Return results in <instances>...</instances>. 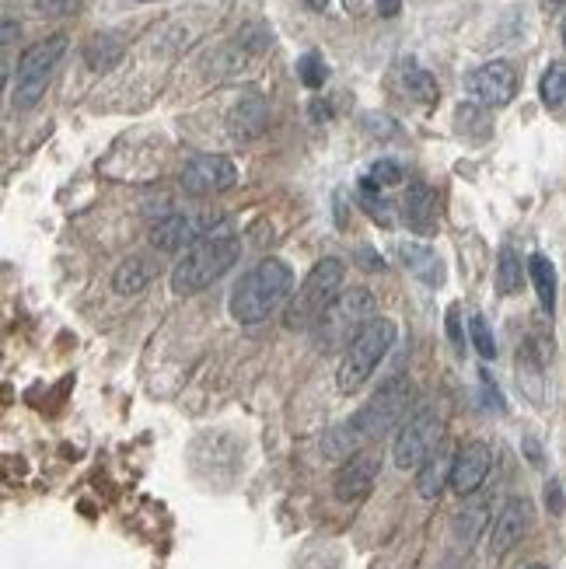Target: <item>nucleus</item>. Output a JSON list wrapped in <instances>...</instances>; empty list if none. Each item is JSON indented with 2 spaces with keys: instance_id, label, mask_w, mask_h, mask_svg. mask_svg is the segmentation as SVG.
Returning a JSON list of instances; mask_svg holds the SVG:
<instances>
[{
  "instance_id": "obj_1",
  "label": "nucleus",
  "mask_w": 566,
  "mask_h": 569,
  "mask_svg": "<svg viewBox=\"0 0 566 569\" xmlns=\"http://www.w3.org/2000/svg\"><path fill=\"white\" fill-rule=\"evenodd\" d=\"M290 287H294V273L287 262L280 259H263L256 269L242 276L231 290V318L238 325H256L266 322L283 304H290Z\"/></svg>"
},
{
  "instance_id": "obj_2",
  "label": "nucleus",
  "mask_w": 566,
  "mask_h": 569,
  "mask_svg": "<svg viewBox=\"0 0 566 569\" xmlns=\"http://www.w3.org/2000/svg\"><path fill=\"white\" fill-rule=\"evenodd\" d=\"M238 255H242V241L231 234L228 220H224L214 234H207L200 245H193L179 259V266L172 269V294L193 297L200 294V290H207L210 283L221 280V276L235 266Z\"/></svg>"
},
{
  "instance_id": "obj_3",
  "label": "nucleus",
  "mask_w": 566,
  "mask_h": 569,
  "mask_svg": "<svg viewBox=\"0 0 566 569\" xmlns=\"http://www.w3.org/2000/svg\"><path fill=\"white\" fill-rule=\"evenodd\" d=\"M343 262L339 259H318L311 266V273L304 276L301 290L290 297L287 311H283V325L290 332H308L322 322L325 315L332 311V304L339 301V290H343Z\"/></svg>"
},
{
  "instance_id": "obj_4",
  "label": "nucleus",
  "mask_w": 566,
  "mask_h": 569,
  "mask_svg": "<svg viewBox=\"0 0 566 569\" xmlns=\"http://www.w3.org/2000/svg\"><path fill=\"white\" fill-rule=\"evenodd\" d=\"M395 336H399V332H395L392 318H371V322L360 325V332L353 336V343L346 346L343 360H339L336 381H339V391H343V395H353L360 384L378 371V364L395 346Z\"/></svg>"
},
{
  "instance_id": "obj_5",
  "label": "nucleus",
  "mask_w": 566,
  "mask_h": 569,
  "mask_svg": "<svg viewBox=\"0 0 566 569\" xmlns=\"http://www.w3.org/2000/svg\"><path fill=\"white\" fill-rule=\"evenodd\" d=\"M409 405H413V384L406 378H392L388 384H381L350 419V433L357 437V444H367V440H378L385 433H392L399 423L409 419Z\"/></svg>"
},
{
  "instance_id": "obj_6",
  "label": "nucleus",
  "mask_w": 566,
  "mask_h": 569,
  "mask_svg": "<svg viewBox=\"0 0 566 569\" xmlns=\"http://www.w3.org/2000/svg\"><path fill=\"white\" fill-rule=\"evenodd\" d=\"M67 53V35L56 32L49 39L35 42L21 53L18 60V74H14V109H32L42 95H46V84L53 77L56 63Z\"/></svg>"
},
{
  "instance_id": "obj_7",
  "label": "nucleus",
  "mask_w": 566,
  "mask_h": 569,
  "mask_svg": "<svg viewBox=\"0 0 566 569\" xmlns=\"http://www.w3.org/2000/svg\"><path fill=\"white\" fill-rule=\"evenodd\" d=\"M444 444V419L434 405H420V409L409 412V419L402 423L399 437L392 444V458L402 472H413L420 468L437 447Z\"/></svg>"
},
{
  "instance_id": "obj_8",
  "label": "nucleus",
  "mask_w": 566,
  "mask_h": 569,
  "mask_svg": "<svg viewBox=\"0 0 566 569\" xmlns=\"http://www.w3.org/2000/svg\"><path fill=\"white\" fill-rule=\"evenodd\" d=\"M224 220L221 217H200V213H168L165 220L151 227V245L158 252H182V248L200 245L207 234H214Z\"/></svg>"
},
{
  "instance_id": "obj_9",
  "label": "nucleus",
  "mask_w": 566,
  "mask_h": 569,
  "mask_svg": "<svg viewBox=\"0 0 566 569\" xmlns=\"http://www.w3.org/2000/svg\"><path fill=\"white\" fill-rule=\"evenodd\" d=\"M238 182V168L231 165L228 158L221 154H196L179 175V186L186 196H196V199H207V196H217V192H228L235 189Z\"/></svg>"
},
{
  "instance_id": "obj_10",
  "label": "nucleus",
  "mask_w": 566,
  "mask_h": 569,
  "mask_svg": "<svg viewBox=\"0 0 566 569\" xmlns=\"http://www.w3.org/2000/svg\"><path fill=\"white\" fill-rule=\"evenodd\" d=\"M465 84H469V95L476 98V105H483V109H504L518 95V70L507 60H490L472 70Z\"/></svg>"
},
{
  "instance_id": "obj_11",
  "label": "nucleus",
  "mask_w": 566,
  "mask_h": 569,
  "mask_svg": "<svg viewBox=\"0 0 566 569\" xmlns=\"http://www.w3.org/2000/svg\"><path fill=\"white\" fill-rule=\"evenodd\" d=\"M493 465V451L483 440H469L455 451V468H451V489L458 496H472L486 482Z\"/></svg>"
},
{
  "instance_id": "obj_12",
  "label": "nucleus",
  "mask_w": 566,
  "mask_h": 569,
  "mask_svg": "<svg viewBox=\"0 0 566 569\" xmlns=\"http://www.w3.org/2000/svg\"><path fill=\"white\" fill-rule=\"evenodd\" d=\"M374 479H378V458L374 454H353L336 472L332 493H336L339 503H360L374 489Z\"/></svg>"
},
{
  "instance_id": "obj_13",
  "label": "nucleus",
  "mask_w": 566,
  "mask_h": 569,
  "mask_svg": "<svg viewBox=\"0 0 566 569\" xmlns=\"http://www.w3.org/2000/svg\"><path fill=\"white\" fill-rule=\"evenodd\" d=\"M528 528H532V507H528L525 500H507L504 510L493 517V528H490L493 556H507V552L528 535Z\"/></svg>"
},
{
  "instance_id": "obj_14",
  "label": "nucleus",
  "mask_w": 566,
  "mask_h": 569,
  "mask_svg": "<svg viewBox=\"0 0 566 569\" xmlns=\"http://www.w3.org/2000/svg\"><path fill=\"white\" fill-rule=\"evenodd\" d=\"M402 217L416 234H434L437 227V196L427 182H413L402 199Z\"/></svg>"
},
{
  "instance_id": "obj_15",
  "label": "nucleus",
  "mask_w": 566,
  "mask_h": 569,
  "mask_svg": "<svg viewBox=\"0 0 566 569\" xmlns=\"http://www.w3.org/2000/svg\"><path fill=\"white\" fill-rule=\"evenodd\" d=\"M451 468H455V454L448 447H437L420 468H416V489L423 500H437L444 486H451Z\"/></svg>"
},
{
  "instance_id": "obj_16",
  "label": "nucleus",
  "mask_w": 566,
  "mask_h": 569,
  "mask_svg": "<svg viewBox=\"0 0 566 569\" xmlns=\"http://www.w3.org/2000/svg\"><path fill=\"white\" fill-rule=\"evenodd\" d=\"M399 255H402V262H406L409 273H413L416 280H423L427 287H441L444 266L427 245H399Z\"/></svg>"
},
{
  "instance_id": "obj_17",
  "label": "nucleus",
  "mask_w": 566,
  "mask_h": 569,
  "mask_svg": "<svg viewBox=\"0 0 566 569\" xmlns=\"http://www.w3.org/2000/svg\"><path fill=\"white\" fill-rule=\"evenodd\" d=\"M528 276H532V283H535V294H539L542 311L553 315L556 311V266L542 252H535L532 259H528Z\"/></svg>"
},
{
  "instance_id": "obj_18",
  "label": "nucleus",
  "mask_w": 566,
  "mask_h": 569,
  "mask_svg": "<svg viewBox=\"0 0 566 569\" xmlns=\"http://www.w3.org/2000/svg\"><path fill=\"white\" fill-rule=\"evenodd\" d=\"M151 283V262L140 259V255H130V259L119 262V269L112 273V287H116V294H140V290Z\"/></svg>"
},
{
  "instance_id": "obj_19",
  "label": "nucleus",
  "mask_w": 566,
  "mask_h": 569,
  "mask_svg": "<svg viewBox=\"0 0 566 569\" xmlns=\"http://www.w3.org/2000/svg\"><path fill=\"white\" fill-rule=\"evenodd\" d=\"M266 123H270V112H266V105L259 102V98H245V102L235 109V116H231L235 137H242V140L259 137V133L266 130Z\"/></svg>"
},
{
  "instance_id": "obj_20",
  "label": "nucleus",
  "mask_w": 566,
  "mask_h": 569,
  "mask_svg": "<svg viewBox=\"0 0 566 569\" xmlns=\"http://www.w3.org/2000/svg\"><path fill=\"white\" fill-rule=\"evenodd\" d=\"M119 56H123V42H119V35H91L88 46H84V63H88L91 70H109L119 63Z\"/></svg>"
},
{
  "instance_id": "obj_21",
  "label": "nucleus",
  "mask_w": 566,
  "mask_h": 569,
  "mask_svg": "<svg viewBox=\"0 0 566 569\" xmlns=\"http://www.w3.org/2000/svg\"><path fill=\"white\" fill-rule=\"evenodd\" d=\"M521 283H525V266H521V255L514 252L511 245L500 248V259H497V290L504 297L518 294Z\"/></svg>"
},
{
  "instance_id": "obj_22",
  "label": "nucleus",
  "mask_w": 566,
  "mask_h": 569,
  "mask_svg": "<svg viewBox=\"0 0 566 569\" xmlns=\"http://www.w3.org/2000/svg\"><path fill=\"white\" fill-rule=\"evenodd\" d=\"M539 95H542V105H546L549 112L563 109L566 105V63H549V70L539 81Z\"/></svg>"
},
{
  "instance_id": "obj_23",
  "label": "nucleus",
  "mask_w": 566,
  "mask_h": 569,
  "mask_svg": "<svg viewBox=\"0 0 566 569\" xmlns=\"http://www.w3.org/2000/svg\"><path fill=\"white\" fill-rule=\"evenodd\" d=\"M357 199H360V206L367 210V217L374 220V224H381V227H392L395 224V217H392V203H388L385 196H378V186H374L371 179H360V192H357Z\"/></svg>"
},
{
  "instance_id": "obj_24",
  "label": "nucleus",
  "mask_w": 566,
  "mask_h": 569,
  "mask_svg": "<svg viewBox=\"0 0 566 569\" xmlns=\"http://www.w3.org/2000/svg\"><path fill=\"white\" fill-rule=\"evenodd\" d=\"M399 84H402V91H406V95H413L416 102H423V105H430L437 98V81L427 74V70L413 67V63H409V67H402Z\"/></svg>"
},
{
  "instance_id": "obj_25",
  "label": "nucleus",
  "mask_w": 566,
  "mask_h": 569,
  "mask_svg": "<svg viewBox=\"0 0 566 569\" xmlns=\"http://www.w3.org/2000/svg\"><path fill=\"white\" fill-rule=\"evenodd\" d=\"M455 123H458V133H462V137H476L472 130H479V137H483V140L490 137V123H486V112H483V105H476V102L458 105Z\"/></svg>"
},
{
  "instance_id": "obj_26",
  "label": "nucleus",
  "mask_w": 566,
  "mask_h": 569,
  "mask_svg": "<svg viewBox=\"0 0 566 569\" xmlns=\"http://www.w3.org/2000/svg\"><path fill=\"white\" fill-rule=\"evenodd\" d=\"M297 81L304 84V88L318 91L325 81H329V67H325V60L318 53H304L297 56Z\"/></svg>"
},
{
  "instance_id": "obj_27",
  "label": "nucleus",
  "mask_w": 566,
  "mask_h": 569,
  "mask_svg": "<svg viewBox=\"0 0 566 569\" xmlns=\"http://www.w3.org/2000/svg\"><path fill=\"white\" fill-rule=\"evenodd\" d=\"M469 339H472V346H476V353L483 360L497 357V339H493V329L486 325L483 315H472L469 318Z\"/></svg>"
},
{
  "instance_id": "obj_28",
  "label": "nucleus",
  "mask_w": 566,
  "mask_h": 569,
  "mask_svg": "<svg viewBox=\"0 0 566 569\" xmlns=\"http://www.w3.org/2000/svg\"><path fill=\"white\" fill-rule=\"evenodd\" d=\"M483 524H486V510L483 507L469 510V514H458L455 538H458V542H465V545H472V542H476L479 531H483Z\"/></svg>"
},
{
  "instance_id": "obj_29",
  "label": "nucleus",
  "mask_w": 566,
  "mask_h": 569,
  "mask_svg": "<svg viewBox=\"0 0 566 569\" xmlns=\"http://www.w3.org/2000/svg\"><path fill=\"white\" fill-rule=\"evenodd\" d=\"M367 179H371V182H374V186H378V189L399 186V182H402V168L395 165V161L381 158V161H374V165H371V172H367Z\"/></svg>"
},
{
  "instance_id": "obj_30",
  "label": "nucleus",
  "mask_w": 566,
  "mask_h": 569,
  "mask_svg": "<svg viewBox=\"0 0 566 569\" xmlns=\"http://www.w3.org/2000/svg\"><path fill=\"white\" fill-rule=\"evenodd\" d=\"M77 4H81V0H35V7H39L42 14H70Z\"/></svg>"
},
{
  "instance_id": "obj_31",
  "label": "nucleus",
  "mask_w": 566,
  "mask_h": 569,
  "mask_svg": "<svg viewBox=\"0 0 566 569\" xmlns=\"http://www.w3.org/2000/svg\"><path fill=\"white\" fill-rule=\"evenodd\" d=\"M448 336H451V343H455L458 350H462L465 339H462V325H458V308H451V311H448Z\"/></svg>"
},
{
  "instance_id": "obj_32",
  "label": "nucleus",
  "mask_w": 566,
  "mask_h": 569,
  "mask_svg": "<svg viewBox=\"0 0 566 569\" xmlns=\"http://www.w3.org/2000/svg\"><path fill=\"white\" fill-rule=\"evenodd\" d=\"M546 500H549V510H553V514H560V510H563L560 482H549V486H546Z\"/></svg>"
},
{
  "instance_id": "obj_33",
  "label": "nucleus",
  "mask_w": 566,
  "mask_h": 569,
  "mask_svg": "<svg viewBox=\"0 0 566 569\" xmlns=\"http://www.w3.org/2000/svg\"><path fill=\"white\" fill-rule=\"evenodd\" d=\"M374 4H378L381 18H395V14L402 11V0H374Z\"/></svg>"
},
{
  "instance_id": "obj_34",
  "label": "nucleus",
  "mask_w": 566,
  "mask_h": 569,
  "mask_svg": "<svg viewBox=\"0 0 566 569\" xmlns=\"http://www.w3.org/2000/svg\"><path fill=\"white\" fill-rule=\"evenodd\" d=\"M539 4H542V11L553 14V11H560V7H563V0H539Z\"/></svg>"
},
{
  "instance_id": "obj_35",
  "label": "nucleus",
  "mask_w": 566,
  "mask_h": 569,
  "mask_svg": "<svg viewBox=\"0 0 566 569\" xmlns=\"http://www.w3.org/2000/svg\"><path fill=\"white\" fill-rule=\"evenodd\" d=\"M14 42V21H4V46Z\"/></svg>"
},
{
  "instance_id": "obj_36",
  "label": "nucleus",
  "mask_w": 566,
  "mask_h": 569,
  "mask_svg": "<svg viewBox=\"0 0 566 569\" xmlns=\"http://www.w3.org/2000/svg\"><path fill=\"white\" fill-rule=\"evenodd\" d=\"M308 7H315V11H325V7H329V0H308Z\"/></svg>"
},
{
  "instance_id": "obj_37",
  "label": "nucleus",
  "mask_w": 566,
  "mask_h": 569,
  "mask_svg": "<svg viewBox=\"0 0 566 569\" xmlns=\"http://www.w3.org/2000/svg\"><path fill=\"white\" fill-rule=\"evenodd\" d=\"M357 4L360 0H346V11H357Z\"/></svg>"
},
{
  "instance_id": "obj_38",
  "label": "nucleus",
  "mask_w": 566,
  "mask_h": 569,
  "mask_svg": "<svg viewBox=\"0 0 566 569\" xmlns=\"http://www.w3.org/2000/svg\"><path fill=\"white\" fill-rule=\"evenodd\" d=\"M525 569H546V566H539V563H535V566H525Z\"/></svg>"
},
{
  "instance_id": "obj_39",
  "label": "nucleus",
  "mask_w": 566,
  "mask_h": 569,
  "mask_svg": "<svg viewBox=\"0 0 566 569\" xmlns=\"http://www.w3.org/2000/svg\"><path fill=\"white\" fill-rule=\"evenodd\" d=\"M563 39H566V28H563Z\"/></svg>"
}]
</instances>
